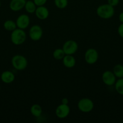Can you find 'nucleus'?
Returning <instances> with one entry per match:
<instances>
[{"instance_id":"obj_1","label":"nucleus","mask_w":123,"mask_h":123,"mask_svg":"<svg viewBox=\"0 0 123 123\" xmlns=\"http://www.w3.org/2000/svg\"><path fill=\"white\" fill-rule=\"evenodd\" d=\"M96 14L101 19H110L115 14L114 7L109 4L100 5L96 8Z\"/></svg>"},{"instance_id":"obj_2","label":"nucleus","mask_w":123,"mask_h":123,"mask_svg":"<svg viewBox=\"0 0 123 123\" xmlns=\"http://www.w3.org/2000/svg\"><path fill=\"white\" fill-rule=\"evenodd\" d=\"M27 35L24 30L20 28H16L12 31L10 35L11 42L14 45H20L26 40Z\"/></svg>"},{"instance_id":"obj_3","label":"nucleus","mask_w":123,"mask_h":123,"mask_svg":"<svg viewBox=\"0 0 123 123\" xmlns=\"http://www.w3.org/2000/svg\"><path fill=\"white\" fill-rule=\"evenodd\" d=\"M12 65L14 69L22 71L25 70L28 66V61L26 58L21 55H15L11 60Z\"/></svg>"},{"instance_id":"obj_4","label":"nucleus","mask_w":123,"mask_h":123,"mask_svg":"<svg viewBox=\"0 0 123 123\" xmlns=\"http://www.w3.org/2000/svg\"><path fill=\"white\" fill-rule=\"evenodd\" d=\"M77 106L81 112L88 113L93 110L94 108V104L93 101L90 98H83L78 101Z\"/></svg>"},{"instance_id":"obj_5","label":"nucleus","mask_w":123,"mask_h":123,"mask_svg":"<svg viewBox=\"0 0 123 123\" xmlns=\"http://www.w3.org/2000/svg\"><path fill=\"white\" fill-rule=\"evenodd\" d=\"M78 48V44L75 41L69 40L64 43L62 49L66 55H73L77 51Z\"/></svg>"},{"instance_id":"obj_6","label":"nucleus","mask_w":123,"mask_h":123,"mask_svg":"<svg viewBox=\"0 0 123 123\" xmlns=\"http://www.w3.org/2000/svg\"><path fill=\"white\" fill-rule=\"evenodd\" d=\"M98 59V53L96 49L89 48L84 54V60L89 64H94Z\"/></svg>"},{"instance_id":"obj_7","label":"nucleus","mask_w":123,"mask_h":123,"mask_svg":"<svg viewBox=\"0 0 123 123\" xmlns=\"http://www.w3.org/2000/svg\"><path fill=\"white\" fill-rule=\"evenodd\" d=\"M42 35H43V30L39 25H33L29 30V37L32 40L39 41L41 39Z\"/></svg>"},{"instance_id":"obj_8","label":"nucleus","mask_w":123,"mask_h":123,"mask_svg":"<svg viewBox=\"0 0 123 123\" xmlns=\"http://www.w3.org/2000/svg\"><path fill=\"white\" fill-rule=\"evenodd\" d=\"M70 113V108L68 105H59L55 109V114L59 118L63 119L67 117Z\"/></svg>"},{"instance_id":"obj_9","label":"nucleus","mask_w":123,"mask_h":123,"mask_svg":"<svg viewBox=\"0 0 123 123\" xmlns=\"http://www.w3.org/2000/svg\"><path fill=\"white\" fill-rule=\"evenodd\" d=\"M116 77L113 73V72L107 70L105 71L102 74V80L105 85L107 86H112L115 85L116 82Z\"/></svg>"},{"instance_id":"obj_10","label":"nucleus","mask_w":123,"mask_h":123,"mask_svg":"<svg viewBox=\"0 0 123 123\" xmlns=\"http://www.w3.org/2000/svg\"><path fill=\"white\" fill-rule=\"evenodd\" d=\"M30 23V18H29L28 16L25 14H23L19 16L18 18H17L16 21L17 27H18V28L22 29V30L26 29L29 26Z\"/></svg>"},{"instance_id":"obj_11","label":"nucleus","mask_w":123,"mask_h":123,"mask_svg":"<svg viewBox=\"0 0 123 123\" xmlns=\"http://www.w3.org/2000/svg\"><path fill=\"white\" fill-rule=\"evenodd\" d=\"M36 17L40 20H45L49 16V10L44 6H39L34 12Z\"/></svg>"},{"instance_id":"obj_12","label":"nucleus","mask_w":123,"mask_h":123,"mask_svg":"<svg viewBox=\"0 0 123 123\" xmlns=\"http://www.w3.org/2000/svg\"><path fill=\"white\" fill-rule=\"evenodd\" d=\"M26 1V0H11L9 7L13 12H18L24 8Z\"/></svg>"},{"instance_id":"obj_13","label":"nucleus","mask_w":123,"mask_h":123,"mask_svg":"<svg viewBox=\"0 0 123 123\" xmlns=\"http://www.w3.org/2000/svg\"><path fill=\"white\" fill-rule=\"evenodd\" d=\"M1 79L5 84H10L14 80L15 76L12 72L6 70L1 73Z\"/></svg>"},{"instance_id":"obj_14","label":"nucleus","mask_w":123,"mask_h":123,"mask_svg":"<svg viewBox=\"0 0 123 123\" xmlns=\"http://www.w3.org/2000/svg\"><path fill=\"white\" fill-rule=\"evenodd\" d=\"M62 60L64 66L66 68H73L75 65V59L72 55H65Z\"/></svg>"},{"instance_id":"obj_15","label":"nucleus","mask_w":123,"mask_h":123,"mask_svg":"<svg viewBox=\"0 0 123 123\" xmlns=\"http://www.w3.org/2000/svg\"><path fill=\"white\" fill-rule=\"evenodd\" d=\"M30 112H31V115H33L35 117H39L42 114V107L38 104L33 105L30 108Z\"/></svg>"},{"instance_id":"obj_16","label":"nucleus","mask_w":123,"mask_h":123,"mask_svg":"<svg viewBox=\"0 0 123 123\" xmlns=\"http://www.w3.org/2000/svg\"><path fill=\"white\" fill-rule=\"evenodd\" d=\"M24 8H25L27 12L31 14V13H33L35 12L36 8H37V6L35 4L34 1L29 0V1H26V3H25Z\"/></svg>"},{"instance_id":"obj_17","label":"nucleus","mask_w":123,"mask_h":123,"mask_svg":"<svg viewBox=\"0 0 123 123\" xmlns=\"http://www.w3.org/2000/svg\"><path fill=\"white\" fill-rule=\"evenodd\" d=\"M4 28L6 30L8 31H13L17 28L16 22L12 20H7L4 23Z\"/></svg>"},{"instance_id":"obj_18","label":"nucleus","mask_w":123,"mask_h":123,"mask_svg":"<svg viewBox=\"0 0 123 123\" xmlns=\"http://www.w3.org/2000/svg\"><path fill=\"white\" fill-rule=\"evenodd\" d=\"M113 73L116 78H123V65L120 64L115 65L113 68Z\"/></svg>"},{"instance_id":"obj_19","label":"nucleus","mask_w":123,"mask_h":123,"mask_svg":"<svg viewBox=\"0 0 123 123\" xmlns=\"http://www.w3.org/2000/svg\"><path fill=\"white\" fill-rule=\"evenodd\" d=\"M65 53L63 51V49H60V48H58V49H55L53 52V56L54 59L57 60H63L64 56H65Z\"/></svg>"},{"instance_id":"obj_20","label":"nucleus","mask_w":123,"mask_h":123,"mask_svg":"<svg viewBox=\"0 0 123 123\" xmlns=\"http://www.w3.org/2000/svg\"><path fill=\"white\" fill-rule=\"evenodd\" d=\"M115 90L119 94L123 96V78H119L115 84Z\"/></svg>"},{"instance_id":"obj_21","label":"nucleus","mask_w":123,"mask_h":123,"mask_svg":"<svg viewBox=\"0 0 123 123\" xmlns=\"http://www.w3.org/2000/svg\"><path fill=\"white\" fill-rule=\"evenodd\" d=\"M54 4L59 9H64L68 4V0H54Z\"/></svg>"},{"instance_id":"obj_22","label":"nucleus","mask_w":123,"mask_h":123,"mask_svg":"<svg viewBox=\"0 0 123 123\" xmlns=\"http://www.w3.org/2000/svg\"><path fill=\"white\" fill-rule=\"evenodd\" d=\"M33 1L37 7H39V6H44L47 2V0H33Z\"/></svg>"},{"instance_id":"obj_23","label":"nucleus","mask_w":123,"mask_h":123,"mask_svg":"<svg viewBox=\"0 0 123 123\" xmlns=\"http://www.w3.org/2000/svg\"><path fill=\"white\" fill-rule=\"evenodd\" d=\"M119 2V0H107V4L112 6V7H115L118 6Z\"/></svg>"},{"instance_id":"obj_24","label":"nucleus","mask_w":123,"mask_h":123,"mask_svg":"<svg viewBox=\"0 0 123 123\" xmlns=\"http://www.w3.org/2000/svg\"><path fill=\"white\" fill-rule=\"evenodd\" d=\"M118 33L120 37L123 38V24H121L118 28Z\"/></svg>"},{"instance_id":"obj_25","label":"nucleus","mask_w":123,"mask_h":123,"mask_svg":"<svg viewBox=\"0 0 123 123\" xmlns=\"http://www.w3.org/2000/svg\"><path fill=\"white\" fill-rule=\"evenodd\" d=\"M62 103L65 105H68L69 103V100L67 98H63L62 100Z\"/></svg>"},{"instance_id":"obj_26","label":"nucleus","mask_w":123,"mask_h":123,"mask_svg":"<svg viewBox=\"0 0 123 123\" xmlns=\"http://www.w3.org/2000/svg\"><path fill=\"white\" fill-rule=\"evenodd\" d=\"M119 20L120 21V22L121 23V24H123V12H121V13L119 14Z\"/></svg>"},{"instance_id":"obj_27","label":"nucleus","mask_w":123,"mask_h":123,"mask_svg":"<svg viewBox=\"0 0 123 123\" xmlns=\"http://www.w3.org/2000/svg\"><path fill=\"white\" fill-rule=\"evenodd\" d=\"M1 2H0V8H1Z\"/></svg>"},{"instance_id":"obj_28","label":"nucleus","mask_w":123,"mask_h":123,"mask_svg":"<svg viewBox=\"0 0 123 123\" xmlns=\"http://www.w3.org/2000/svg\"><path fill=\"white\" fill-rule=\"evenodd\" d=\"M0 90H1V86H0Z\"/></svg>"}]
</instances>
